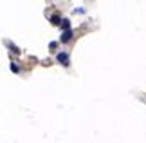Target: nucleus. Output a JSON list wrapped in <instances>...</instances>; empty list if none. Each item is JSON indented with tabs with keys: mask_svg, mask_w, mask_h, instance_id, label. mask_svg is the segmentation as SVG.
Wrapping results in <instances>:
<instances>
[{
	"mask_svg": "<svg viewBox=\"0 0 146 143\" xmlns=\"http://www.w3.org/2000/svg\"><path fill=\"white\" fill-rule=\"evenodd\" d=\"M56 58H58V62H60V64H63V65H69V54H67V53H60L58 56H56Z\"/></svg>",
	"mask_w": 146,
	"mask_h": 143,
	"instance_id": "1",
	"label": "nucleus"
},
{
	"mask_svg": "<svg viewBox=\"0 0 146 143\" xmlns=\"http://www.w3.org/2000/svg\"><path fill=\"white\" fill-rule=\"evenodd\" d=\"M70 38H72V29H69V31H63V35H61V38H60V40L65 44V42H69Z\"/></svg>",
	"mask_w": 146,
	"mask_h": 143,
	"instance_id": "2",
	"label": "nucleus"
},
{
	"mask_svg": "<svg viewBox=\"0 0 146 143\" xmlns=\"http://www.w3.org/2000/svg\"><path fill=\"white\" fill-rule=\"evenodd\" d=\"M61 27H63L65 31H69V29H70V24H69V20H67V18H65V20H61Z\"/></svg>",
	"mask_w": 146,
	"mask_h": 143,
	"instance_id": "3",
	"label": "nucleus"
},
{
	"mask_svg": "<svg viewBox=\"0 0 146 143\" xmlns=\"http://www.w3.org/2000/svg\"><path fill=\"white\" fill-rule=\"evenodd\" d=\"M52 24H54V26H58V24H61V22H60V18H58V16H52Z\"/></svg>",
	"mask_w": 146,
	"mask_h": 143,
	"instance_id": "4",
	"label": "nucleus"
},
{
	"mask_svg": "<svg viewBox=\"0 0 146 143\" xmlns=\"http://www.w3.org/2000/svg\"><path fill=\"white\" fill-rule=\"evenodd\" d=\"M11 71H13V73H18V65H16V64H11Z\"/></svg>",
	"mask_w": 146,
	"mask_h": 143,
	"instance_id": "5",
	"label": "nucleus"
}]
</instances>
